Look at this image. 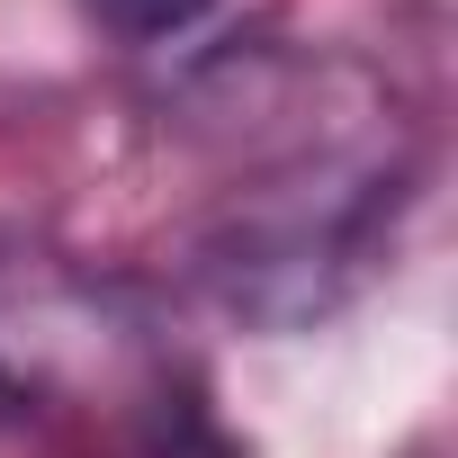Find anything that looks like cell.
<instances>
[{"label":"cell","instance_id":"cell-1","mask_svg":"<svg viewBox=\"0 0 458 458\" xmlns=\"http://www.w3.org/2000/svg\"><path fill=\"white\" fill-rule=\"evenodd\" d=\"M180 422L189 377L162 306L64 243L0 234V440L171 449Z\"/></svg>","mask_w":458,"mask_h":458},{"label":"cell","instance_id":"cell-2","mask_svg":"<svg viewBox=\"0 0 458 458\" xmlns=\"http://www.w3.org/2000/svg\"><path fill=\"white\" fill-rule=\"evenodd\" d=\"M207 10H216V0H81V19H90L108 46H135V55H144V46H180Z\"/></svg>","mask_w":458,"mask_h":458}]
</instances>
